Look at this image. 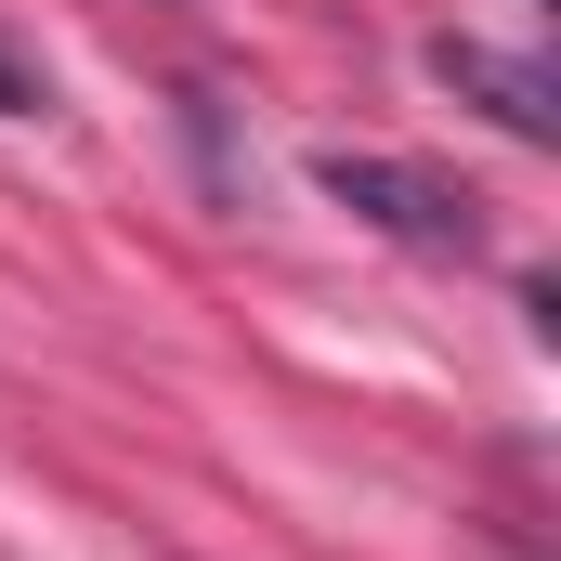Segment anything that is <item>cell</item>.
<instances>
[{
	"mask_svg": "<svg viewBox=\"0 0 561 561\" xmlns=\"http://www.w3.org/2000/svg\"><path fill=\"white\" fill-rule=\"evenodd\" d=\"M26 105H39V79H26V66L0 53V118H26Z\"/></svg>",
	"mask_w": 561,
	"mask_h": 561,
	"instance_id": "3957f363",
	"label": "cell"
},
{
	"mask_svg": "<svg viewBox=\"0 0 561 561\" xmlns=\"http://www.w3.org/2000/svg\"><path fill=\"white\" fill-rule=\"evenodd\" d=\"M431 79H444L457 105H483L510 144H561V79L523 66V53H496V39H431Z\"/></svg>",
	"mask_w": 561,
	"mask_h": 561,
	"instance_id": "7a4b0ae2",
	"label": "cell"
},
{
	"mask_svg": "<svg viewBox=\"0 0 561 561\" xmlns=\"http://www.w3.org/2000/svg\"><path fill=\"white\" fill-rule=\"evenodd\" d=\"M327 196L353 209V222H379V236H405V249H431V262H470L483 249V209L444 183V170H419V157H327Z\"/></svg>",
	"mask_w": 561,
	"mask_h": 561,
	"instance_id": "6da1fadb",
	"label": "cell"
}]
</instances>
